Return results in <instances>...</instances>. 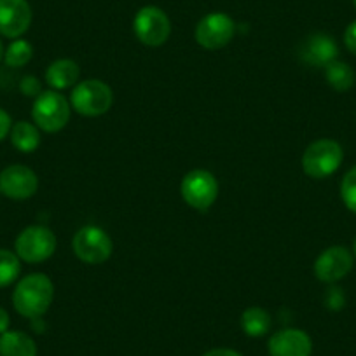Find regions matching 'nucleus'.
Listing matches in <instances>:
<instances>
[{
	"mask_svg": "<svg viewBox=\"0 0 356 356\" xmlns=\"http://www.w3.org/2000/svg\"><path fill=\"white\" fill-rule=\"evenodd\" d=\"M54 299V285L49 276L33 273L19 280L13 292V304L22 316L35 320L47 313Z\"/></svg>",
	"mask_w": 356,
	"mask_h": 356,
	"instance_id": "obj_1",
	"label": "nucleus"
},
{
	"mask_svg": "<svg viewBox=\"0 0 356 356\" xmlns=\"http://www.w3.org/2000/svg\"><path fill=\"white\" fill-rule=\"evenodd\" d=\"M114 104V93L111 86L98 79H88L79 82L70 95V105L77 114L84 118H98L111 111Z\"/></svg>",
	"mask_w": 356,
	"mask_h": 356,
	"instance_id": "obj_2",
	"label": "nucleus"
},
{
	"mask_svg": "<svg viewBox=\"0 0 356 356\" xmlns=\"http://www.w3.org/2000/svg\"><path fill=\"white\" fill-rule=\"evenodd\" d=\"M342 159H344L342 147L335 140L321 138L311 143L304 150L302 170L307 177L323 180V178L330 177L339 170Z\"/></svg>",
	"mask_w": 356,
	"mask_h": 356,
	"instance_id": "obj_3",
	"label": "nucleus"
},
{
	"mask_svg": "<svg viewBox=\"0 0 356 356\" xmlns=\"http://www.w3.org/2000/svg\"><path fill=\"white\" fill-rule=\"evenodd\" d=\"M56 236L51 229L44 225H30L16 238V255L26 264L46 262L56 252Z\"/></svg>",
	"mask_w": 356,
	"mask_h": 356,
	"instance_id": "obj_4",
	"label": "nucleus"
},
{
	"mask_svg": "<svg viewBox=\"0 0 356 356\" xmlns=\"http://www.w3.org/2000/svg\"><path fill=\"white\" fill-rule=\"evenodd\" d=\"M33 122L46 133H58L70 119V104L58 91H44L33 102Z\"/></svg>",
	"mask_w": 356,
	"mask_h": 356,
	"instance_id": "obj_5",
	"label": "nucleus"
},
{
	"mask_svg": "<svg viewBox=\"0 0 356 356\" xmlns=\"http://www.w3.org/2000/svg\"><path fill=\"white\" fill-rule=\"evenodd\" d=\"M72 246H74L77 259L89 266L107 262L114 252V243H112L111 236L97 225H86V227L79 229L75 232Z\"/></svg>",
	"mask_w": 356,
	"mask_h": 356,
	"instance_id": "obj_6",
	"label": "nucleus"
},
{
	"mask_svg": "<svg viewBox=\"0 0 356 356\" xmlns=\"http://www.w3.org/2000/svg\"><path fill=\"white\" fill-rule=\"evenodd\" d=\"M180 193L191 208L204 211L217 201L218 182L210 171L193 170L184 177Z\"/></svg>",
	"mask_w": 356,
	"mask_h": 356,
	"instance_id": "obj_7",
	"label": "nucleus"
},
{
	"mask_svg": "<svg viewBox=\"0 0 356 356\" xmlns=\"http://www.w3.org/2000/svg\"><path fill=\"white\" fill-rule=\"evenodd\" d=\"M136 39L149 47H159L170 39L171 23L163 9L156 6H145L140 9L133 22Z\"/></svg>",
	"mask_w": 356,
	"mask_h": 356,
	"instance_id": "obj_8",
	"label": "nucleus"
},
{
	"mask_svg": "<svg viewBox=\"0 0 356 356\" xmlns=\"http://www.w3.org/2000/svg\"><path fill=\"white\" fill-rule=\"evenodd\" d=\"M236 25L231 16L224 13H211L204 16L196 26V40L208 51H217L234 39Z\"/></svg>",
	"mask_w": 356,
	"mask_h": 356,
	"instance_id": "obj_9",
	"label": "nucleus"
},
{
	"mask_svg": "<svg viewBox=\"0 0 356 356\" xmlns=\"http://www.w3.org/2000/svg\"><path fill=\"white\" fill-rule=\"evenodd\" d=\"M39 189L35 171L23 164H11L0 171V194L15 201L32 197Z\"/></svg>",
	"mask_w": 356,
	"mask_h": 356,
	"instance_id": "obj_10",
	"label": "nucleus"
},
{
	"mask_svg": "<svg viewBox=\"0 0 356 356\" xmlns=\"http://www.w3.org/2000/svg\"><path fill=\"white\" fill-rule=\"evenodd\" d=\"M353 269V255L344 246H330L314 262V275L323 283L341 282Z\"/></svg>",
	"mask_w": 356,
	"mask_h": 356,
	"instance_id": "obj_11",
	"label": "nucleus"
},
{
	"mask_svg": "<svg viewBox=\"0 0 356 356\" xmlns=\"http://www.w3.org/2000/svg\"><path fill=\"white\" fill-rule=\"evenodd\" d=\"M32 23V9L26 0H0V35L19 39Z\"/></svg>",
	"mask_w": 356,
	"mask_h": 356,
	"instance_id": "obj_12",
	"label": "nucleus"
},
{
	"mask_svg": "<svg viewBox=\"0 0 356 356\" xmlns=\"http://www.w3.org/2000/svg\"><path fill=\"white\" fill-rule=\"evenodd\" d=\"M267 348L271 356H311L313 342L304 330L283 328L269 339Z\"/></svg>",
	"mask_w": 356,
	"mask_h": 356,
	"instance_id": "obj_13",
	"label": "nucleus"
},
{
	"mask_svg": "<svg viewBox=\"0 0 356 356\" xmlns=\"http://www.w3.org/2000/svg\"><path fill=\"white\" fill-rule=\"evenodd\" d=\"M337 42L327 33H313L300 47V58L311 67H327L328 63L337 60Z\"/></svg>",
	"mask_w": 356,
	"mask_h": 356,
	"instance_id": "obj_14",
	"label": "nucleus"
},
{
	"mask_svg": "<svg viewBox=\"0 0 356 356\" xmlns=\"http://www.w3.org/2000/svg\"><path fill=\"white\" fill-rule=\"evenodd\" d=\"M79 77H81V67L68 58L53 61L46 70V82L56 91L75 86Z\"/></svg>",
	"mask_w": 356,
	"mask_h": 356,
	"instance_id": "obj_15",
	"label": "nucleus"
},
{
	"mask_svg": "<svg viewBox=\"0 0 356 356\" xmlns=\"http://www.w3.org/2000/svg\"><path fill=\"white\" fill-rule=\"evenodd\" d=\"M0 356H37V344L25 332L8 330L0 335Z\"/></svg>",
	"mask_w": 356,
	"mask_h": 356,
	"instance_id": "obj_16",
	"label": "nucleus"
},
{
	"mask_svg": "<svg viewBox=\"0 0 356 356\" xmlns=\"http://www.w3.org/2000/svg\"><path fill=\"white\" fill-rule=\"evenodd\" d=\"M11 143L15 149H18L23 154H32L39 149L40 145V133L39 128L32 122L19 121L15 122L11 128Z\"/></svg>",
	"mask_w": 356,
	"mask_h": 356,
	"instance_id": "obj_17",
	"label": "nucleus"
},
{
	"mask_svg": "<svg viewBox=\"0 0 356 356\" xmlns=\"http://www.w3.org/2000/svg\"><path fill=\"white\" fill-rule=\"evenodd\" d=\"M271 314L262 307H248L241 314V328L248 337H262L271 330Z\"/></svg>",
	"mask_w": 356,
	"mask_h": 356,
	"instance_id": "obj_18",
	"label": "nucleus"
},
{
	"mask_svg": "<svg viewBox=\"0 0 356 356\" xmlns=\"http://www.w3.org/2000/svg\"><path fill=\"white\" fill-rule=\"evenodd\" d=\"M325 79L332 89H335L339 93H344L355 86L356 75L348 63L335 60L325 67Z\"/></svg>",
	"mask_w": 356,
	"mask_h": 356,
	"instance_id": "obj_19",
	"label": "nucleus"
},
{
	"mask_svg": "<svg viewBox=\"0 0 356 356\" xmlns=\"http://www.w3.org/2000/svg\"><path fill=\"white\" fill-rule=\"evenodd\" d=\"M19 273H22V262L16 253L9 252V250L0 248V289L9 286L18 280Z\"/></svg>",
	"mask_w": 356,
	"mask_h": 356,
	"instance_id": "obj_20",
	"label": "nucleus"
},
{
	"mask_svg": "<svg viewBox=\"0 0 356 356\" xmlns=\"http://www.w3.org/2000/svg\"><path fill=\"white\" fill-rule=\"evenodd\" d=\"M33 47L29 40L16 39L9 44V47L4 53V61L11 68H22L32 60Z\"/></svg>",
	"mask_w": 356,
	"mask_h": 356,
	"instance_id": "obj_21",
	"label": "nucleus"
},
{
	"mask_svg": "<svg viewBox=\"0 0 356 356\" xmlns=\"http://www.w3.org/2000/svg\"><path fill=\"white\" fill-rule=\"evenodd\" d=\"M341 197L348 210L356 213V166L344 175L341 182Z\"/></svg>",
	"mask_w": 356,
	"mask_h": 356,
	"instance_id": "obj_22",
	"label": "nucleus"
},
{
	"mask_svg": "<svg viewBox=\"0 0 356 356\" xmlns=\"http://www.w3.org/2000/svg\"><path fill=\"white\" fill-rule=\"evenodd\" d=\"M346 304V297L342 289L339 286H330V289L325 292V306L330 311H341Z\"/></svg>",
	"mask_w": 356,
	"mask_h": 356,
	"instance_id": "obj_23",
	"label": "nucleus"
},
{
	"mask_svg": "<svg viewBox=\"0 0 356 356\" xmlns=\"http://www.w3.org/2000/svg\"><path fill=\"white\" fill-rule=\"evenodd\" d=\"M19 89H22V93L25 97L30 98H37L40 95V82L39 79L33 77V75H25L19 82Z\"/></svg>",
	"mask_w": 356,
	"mask_h": 356,
	"instance_id": "obj_24",
	"label": "nucleus"
},
{
	"mask_svg": "<svg viewBox=\"0 0 356 356\" xmlns=\"http://www.w3.org/2000/svg\"><path fill=\"white\" fill-rule=\"evenodd\" d=\"M13 128V121H11V115L4 111V108H0V142L9 136Z\"/></svg>",
	"mask_w": 356,
	"mask_h": 356,
	"instance_id": "obj_25",
	"label": "nucleus"
},
{
	"mask_svg": "<svg viewBox=\"0 0 356 356\" xmlns=\"http://www.w3.org/2000/svg\"><path fill=\"white\" fill-rule=\"evenodd\" d=\"M344 44L353 54H356V22H353L351 25L346 29L344 32Z\"/></svg>",
	"mask_w": 356,
	"mask_h": 356,
	"instance_id": "obj_26",
	"label": "nucleus"
},
{
	"mask_svg": "<svg viewBox=\"0 0 356 356\" xmlns=\"http://www.w3.org/2000/svg\"><path fill=\"white\" fill-rule=\"evenodd\" d=\"M203 356H243L241 353L234 351V349H229V348H215L210 349L208 353H204Z\"/></svg>",
	"mask_w": 356,
	"mask_h": 356,
	"instance_id": "obj_27",
	"label": "nucleus"
},
{
	"mask_svg": "<svg viewBox=\"0 0 356 356\" xmlns=\"http://www.w3.org/2000/svg\"><path fill=\"white\" fill-rule=\"evenodd\" d=\"M9 323H11V320H9V313L4 309V307H0V335L9 330Z\"/></svg>",
	"mask_w": 356,
	"mask_h": 356,
	"instance_id": "obj_28",
	"label": "nucleus"
},
{
	"mask_svg": "<svg viewBox=\"0 0 356 356\" xmlns=\"http://www.w3.org/2000/svg\"><path fill=\"white\" fill-rule=\"evenodd\" d=\"M4 44H2V40H0V61H2V58H4Z\"/></svg>",
	"mask_w": 356,
	"mask_h": 356,
	"instance_id": "obj_29",
	"label": "nucleus"
},
{
	"mask_svg": "<svg viewBox=\"0 0 356 356\" xmlns=\"http://www.w3.org/2000/svg\"><path fill=\"white\" fill-rule=\"evenodd\" d=\"M353 250H355V255H356V239H355V246H353Z\"/></svg>",
	"mask_w": 356,
	"mask_h": 356,
	"instance_id": "obj_30",
	"label": "nucleus"
},
{
	"mask_svg": "<svg viewBox=\"0 0 356 356\" xmlns=\"http://www.w3.org/2000/svg\"><path fill=\"white\" fill-rule=\"evenodd\" d=\"M355 8H356V0H355Z\"/></svg>",
	"mask_w": 356,
	"mask_h": 356,
	"instance_id": "obj_31",
	"label": "nucleus"
}]
</instances>
